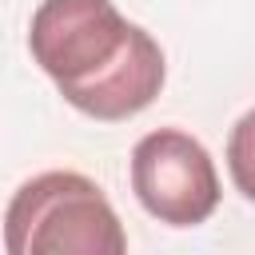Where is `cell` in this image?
Returning <instances> with one entry per match:
<instances>
[{"mask_svg": "<svg viewBox=\"0 0 255 255\" xmlns=\"http://www.w3.org/2000/svg\"><path fill=\"white\" fill-rule=\"evenodd\" d=\"M227 167H231L235 187L255 203V108L239 116V124L227 135Z\"/></svg>", "mask_w": 255, "mask_h": 255, "instance_id": "277c9868", "label": "cell"}, {"mask_svg": "<svg viewBox=\"0 0 255 255\" xmlns=\"http://www.w3.org/2000/svg\"><path fill=\"white\" fill-rule=\"evenodd\" d=\"M12 255H124L128 235L116 207L80 171H44L28 179L4 215Z\"/></svg>", "mask_w": 255, "mask_h": 255, "instance_id": "7a4b0ae2", "label": "cell"}, {"mask_svg": "<svg viewBox=\"0 0 255 255\" xmlns=\"http://www.w3.org/2000/svg\"><path fill=\"white\" fill-rule=\"evenodd\" d=\"M131 191L147 215L171 227H195L219 207L211 151L175 128L147 131L131 151Z\"/></svg>", "mask_w": 255, "mask_h": 255, "instance_id": "3957f363", "label": "cell"}, {"mask_svg": "<svg viewBox=\"0 0 255 255\" xmlns=\"http://www.w3.org/2000/svg\"><path fill=\"white\" fill-rule=\"evenodd\" d=\"M28 48L76 112L108 124L143 112L167 76L159 44L112 0H44Z\"/></svg>", "mask_w": 255, "mask_h": 255, "instance_id": "6da1fadb", "label": "cell"}]
</instances>
